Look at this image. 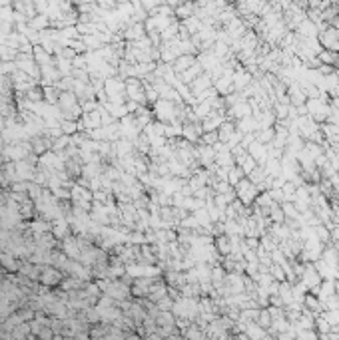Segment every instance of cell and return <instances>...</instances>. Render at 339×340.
Wrapping results in <instances>:
<instances>
[{"label": "cell", "mask_w": 339, "mask_h": 340, "mask_svg": "<svg viewBox=\"0 0 339 340\" xmlns=\"http://www.w3.org/2000/svg\"><path fill=\"white\" fill-rule=\"evenodd\" d=\"M16 56H18V52L12 50L10 46H6V44L0 46V62H14Z\"/></svg>", "instance_id": "cell-39"}, {"label": "cell", "mask_w": 339, "mask_h": 340, "mask_svg": "<svg viewBox=\"0 0 339 340\" xmlns=\"http://www.w3.org/2000/svg\"><path fill=\"white\" fill-rule=\"evenodd\" d=\"M174 16L178 22H184L192 16H196V4L194 2H178L176 10H174Z\"/></svg>", "instance_id": "cell-13"}, {"label": "cell", "mask_w": 339, "mask_h": 340, "mask_svg": "<svg viewBox=\"0 0 339 340\" xmlns=\"http://www.w3.org/2000/svg\"><path fill=\"white\" fill-rule=\"evenodd\" d=\"M313 267H315V271H317V275L323 279V281H331V279H335V271L327 265V262L323 261V259H319V261L313 262Z\"/></svg>", "instance_id": "cell-26"}, {"label": "cell", "mask_w": 339, "mask_h": 340, "mask_svg": "<svg viewBox=\"0 0 339 340\" xmlns=\"http://www.w3.org/2000/svg\"><path fill=\"white\" fill-rule=\"evenodd\" d=\"M216 165H218V167H224V169H231V167H235L233 156H231V152L227 149L226 145H224L222 149H218V152H216Z\"/></svg>", "instance_id": "cell-19"}, {"label": "cell", "mask_w": 339, "mask_h": 340, "mask_svg": "<svg viewBox=\"0 0 339 340\" xmlns=\"http://www.w3.org/2000/svg\"><path fill=\"white\" fill-rule=\"evenodd\" d=\"M204 135V130H201V122H194V124H184L182 126V137L194 145H198L199 139Z\"/></svg>", "instance_id": "cell-10"}, {"label": "cell", "mask_w": 339, "mask_h": 340, "mask_svg": "<svg viewBox=\"0 0 339 340\" xmlns=\"http://www.w3.org/2000/svg\"><path fill=\"white\" fill-rule=\"evenodd\" d=\"M246 336L250 340H265L267 338V330H263L259 324L255 322H250L248 328H246Z\"/></svg>", "instance_id": "cell-30"}, {"label": "cell", "mask_w": 339, "mask_h": 340, "mask_svg": "<svg viewBox=\"0 0 339 340\" xmlns=\"http://www.w3.org/2000/svg\"><path fill=\"white\" fill-rule=\"evenodd\" d=\"M235 122H229V120H226L224 124H222V128L218 130V139H220V143H224L226 145L227 141L233 137V133H235Z\"/></svg>", "instance_id": "cell-25"}, {"label": "cell", "mask_w": 339, "mask_h": 340, "mask_svg": "<svg viewBox=\"0 0 339 340\" xmlns=\"http://www.w3.org/2000/svg\"><path fill=\"white\" fill-rule=\"evenodd\" d=\"M201 74H204V72H201V66H199V64H194L190 70H186V72H184L182 76H178V78H180V82H182V84L190 86V84H192L194 80H198Z\"/></svg>", "instance_id": "cell-29"}, {"label": "cell", "mask_w": 339, "mask_h": 340, "mask_svg": "<svg viewBox=\"0 0 339 340\" xmlns=\"http://www.w3.org/2000/svg\"><path fill=\"white\" fill-rule=\"evenodd\" d=\"M42 94H44V102H46V104H50V105L58 104L60 92H58L56 86H46V88H42Z\"/></svg>", "instance_id": "cell-34"}, {"label": "cell", "mask_w": 339, "mask_h": 340, "mask_svg": "<svg viewBox=\"0 0 339 340\" xmlns=\"http://www.w3.org/2000/svg\"><path fill=\"white\" fill-rule=\"evenodd\" d=\"M242 179H246V175H244V171L235 165V167H231L229 171H227V183L231 185V187H235V185L240 183Z\"/></svg>", "instance_id": "cell-35"}, {"label": "cell", "mask_w": 339, "mask_h": 340, "mask_svg": "<svg viewBox=\"0 0 339 340\" xmlns=\"http://www.w3.org/2000/svg\"><path fill=\"white\" fill-rule=\"evenodd\" d=\"M265 340H278V336H267Z\"/></svg>", "instance_id": "cell-48"}, {"label": "cell", "mask_w": 339, "mask_h": 340, "mask_svg": "<svg viewBox=\"0 0 339 340\" xmlns=\"http://www.w3.org/2000/svg\"><path fill=\"white\" fill-rule=\"evenodd\" d=\"M32 58H34V62H36L40 68H44V66H52V64H54V56L46 52L42 46H34Z\"/></svg>", "instance_id": "cell-21"}, {"label": "cell", "mask_w": 339, "mask_h": 340, "mask_svg": "<svg viewBox=\"0 0 339 340\" xmlns=\"http://www.w3.org/2000/svg\"><path fill=\"white\" fill-rule=\"evenodd\" d=\"M194 64H198V56H178V60L172 64V68H174V72L178 74V76H182L186 70H190Z\"/></svg>", "instance_id": "cell-16"}, {"label": "cell", "mask_w": 339, "mask_h": 340, "mask_svg": "<svg viewBox=\"0 0 339 340\" xmlns=\"http://www.w3.org/2000/svg\"><path fill=\"white\" fill-rule=\"evenodd\" d=\"M214 247H216V251H218L220 257L231 255V239H229L227 235L216 237V239H214Z\"/></svg>", "instance_id": "cell-24"}, {"label": "cell", "mask_w": 339, "mask_h": 340, "mask_svg": "<svg viewBox=\"0 0 339 340\" xmlns=\"http://www.w3.org/2000/svg\"><path fill=\"white\" fill-rule=\"evenodd\" d=\"M14 167H16V177H18V181H28V183H32L34 173H36V167H38L36 163H32L30 159H24V161H16Z\"/></svg>", "instance_id": "cell-7"}, {"label": "cell", "mask_w": 339, "mask_h": 340, "mask_svg": "<svg viewBox=\"0 0 339 340\" xmlns=\"http://www.w3.org/2000/svg\"><path fill=\"white\" fill-rule=\"evenodd\" d=\"M0 269L6 271L8 275H16L20 269V261L12 253H0Z\"/></svg>", "instance_id": "cell-14"}, {"label": "cell", "mask_w": 339, "mask_h": 340, "mask_svg": "<svg viewBox=\"0 0 339 340\" xmlns=\"http://www.w3.org/2000/svg\"><path fill=\"white\" fill-rule=\"evenodd\" d=\"M244 245L250 249V251H259V239H255V237H252V239H244Z\"/></svg>", "instance_id": "cell-45"}, {"label": "cell", "mask_w": 339, "mask_h": 340, "mask_svg": "<svg viewBox=\"0 0 339 340\" xmlns=\"http://www.w3.org/2000/svg\"><path fill=\"white\" fill-rule=\"evenodd\" d=\"M0 189H10V181H8V177H6L2 167H0Z\"/></svg>", "instance_id": "cell-47"}, {"label": "cell", "mask_w": 339, "mask_h": 340, "mask_svg": "<svg viewBox=\"0 0 339 340\" xmlns=\"http://www.w3.org/2000/svg\"><path fill=\"white\" fill-rule=\"evenodd\" d=\"M269 275L274 277L276 283H283V281H285V271H283L280 265H272V267H269Z\"/></svg>", "instance_id": "cell-43"}, {"label": "cell", "mask_w": 339, "mask_h": 340, "mask_svg": "<svg viewBox=\"0 0 339 340\" xmlns=\"http://www.w3.org/2000/svg\"><path fill=\"white\" fill-rule=\"evenodd\" d=\"M255 324H259L263 330H267V328L272 326V316H269V313H267V309H261V311H259V316H257Z\"/></svg>", "instance_id": "cell-41"}, {"label": "cell", "mask_w": 339, "mask_h": 340, "mask_svg": "<svg viewBox=\"0 0 339 340\" xmlns=\"http://www.w3.org/2000/svg\"><path fill=\"white\" fill-rule=\"evenodd\" d=\"M180 340H186V338H180Z\"/></svg>", "instance_id": "cell-49"}, {"label": "cell", "mask_w": 339, "mask_h": 340, "mask_svg": "<svg viewBox=\"0 0 339 340\" xmlns=\"http://www.w3.org/2000/svg\"><path fill=\"white\" fill-rule=\"evenodd\" d=\"M2 156L6 161H24L32 156V147H30V141H16V143H6L4 149H2Z\"/></svg>", "instance_id": "cell-1"}, {"label": "cell", "mask_w": 339, "mask_h": 340, "mask_svg": "<svg viewBox=\"0 0 339 340\" xmlns=\"http://www.w3.org/2000/svg\"><path fill=\"white\" fill-rule=\"evenodd\" d=\"M56 105H58V109H60V111H64V109H72V107L80 105V102H78V98H76V94H74V92H60Z\"/></svg>", "instance_id": "cell-17"}, {"label": "cell", "mask_w": 339, "mask_h": 340, "mask_svg": "<svg viewBox=\"0 0 339 340\" xmlns=\"http://www.w3.org/2000/svg\"><path fill=\"white\" fill-rule=\"evenodd\" d=\"M233 189H235V199H238V201H242L246 207H252V205H254V201L257 199V195L261 193V191H259V189H257V187H255V185L252 183L248 177H246V179H242V181L235 185Z\"/></svg>", "instance_id": "cell-2"}, {"label": "cell", "mask_w": 339, "mask_h": 340, "mask_svg": "<svg viewBox=\"0 0 339 340\" xmlns=\"http://www.w3.org/2000/svg\"><path fill=\"white\" fill-rule=\"evenodd\" d=\"M267 177H269V175L265 173V169H263L261 165H257L254 171L248 175V179H250V181H252V183H254L257 189H261V185L265 183V179H267Z\"/></svg>", "instance_id": "cell-31"}, {"label": "cell", "mask_w": 339, "mask_h": 340, "mask_svg": "<svg viewBox=\"0 0 339 340\" xmlns=\"http://www.w3.org/2000/svg\"><path fill=\"white\" fill-rule=\"evenodd\" d=\"M282 211L285 215V221H297L299 219V211L293 203H282Z\"/></svg>", "instance_id": "cell-36"}, {"label": "cell", "mask_w": 339, "mask_h": 340, "mask_svg": "<svg viewBox=\"0 0 339 340\" xmlns=\"http://www.w3.org/2000/svg\"><path fill=\"white\" fill-rule=\"evenodd\" d=\"M196 152H198V163L201 169H212L216 165V152L214 147H208V145H196Z\"/></svg>", "instance_id": "cell-9"}, {"label": "cell", "mask_w": 339, "mask_h": 340, "mask_svg": "<svg viewBox=\"0 0 339 340\" xmlns=\"http://www.w3.org/2000/svg\"><path fill=\"white\" fill-rule=\"evenodd\" d=\"M60 251L70 259V261H80V255H82V247L78 243V239L74 235L66 237L62 243H60Z\"/></svg>", "instance_id": "cell-5"}, {"label": "cell", "mask_w": 339, "mask_h": 340, "mask_svg": "<svg viewBox=\"0 0 339 340\" xmlns=\"http://www.w3.org/2000/svg\"><path fill=\"white\" fill-rule=\"evenodd\" d=\"M28 28L34 30V32H44V30L50 28V20L44 14H36L32 20H28Z\"/></svg>", "instance_id": "cell-28"}, {"label": "cell", "mask_w": 339, "mask_h": 340, "mask_svg": "<svg viewBox=\"0 0 339 340\" xmlns=\"http://www.w3.org/2000/svg\"><path fill=\"white\" fill-rule=\"evenodd\" d=\"M267 193H269V197H272V201H274V203H280V205L283 203V191L282 189H269Z\"/></svg>", "instance_id": "cell-44"}, {"label": "cell", "mask_w": 339, "mask_h": 340, "mask_svg": "<svg viewBox=\"0 0 339 340\" xmlns=\"http://www.w3.org/2000/svg\"><path fill=\"white\" fill-rule=\"evenodd\" d=\"M238 167H240V169H242V171H244V175H246V177H248V175H250V173H252V171H254L255 167H257V163H255V159L254 157H246V159H244V161H242V165H238Z\"/></svg>", "instance_id": "cell-42"}, {"label": "cell", "mask_w": 339, "mask_h": 340, "mask_svg": "<svg viewBox=\"0 0 339 340\" xmlns=\"http://www.w3.org/2000/svg\"><path fill=\"white\" fill-rule=\"evenodd\" d=\"M216 143H220L218 139V131H210V133H204L201 139H199V145H208V147H214Z\"/></svg>", "instance_id": "cell-40"}, {"label": "cell", "mask_w": 339, "mask_h": 340, "mask_svg": "<svg viewBox=\"0 0 339 340\" xmlns=\"http://www.w3.org/2000/svg\"><path fill=\"white\" fill-rule=\"evenodd\" d=\"M313 235H315V239H317L319 243H323V245H329V243H331V231H329L325 225L313 227Z\"/></svg>", "instance_id": "cell-32"}, {"label": "cell", "mask_w": 339, "mask_h": 340, "mask_svg": "<svg viewBox=\"0 0 339 340\" xmlns=\"http://www.w3.org/2000/svg\"><path fill=\"white\" fill-rule=\"evenodd\" d=\"M287 100H289V105H293V107H303L308 104V98H306V94H303V90L297 82L287 88Z\"/></svg>", "instance_id": "cell-11"}, {"label": "cell", "mask_w": 339, "mask_h": 340, "mask_svg": "<svg viewBox=\"0 0 339 340\" xmlns=\"http://www.w3.org/2000/svg\"><path fill=\"white\" fill-rule=\"evenodd\" d=\"M210 88H214V82H212V76L210 74H201L198 80H194L192 84H190V92H192V96L196 98L199 94H204V92H208Z\"/></svg>", "instance_id": "cell-12"}, {"label": "cell", "mask_w": 339, "mask_h": 340, "mask_svg": "<svg viewBox=\"0 0 339 340\" xmlns=\"http://www.w3.org/2000/svg\"><path fill=\"white\" fill-rule=\"evenodd\" d=\"M62 279H64V275H62V271H58L56 267H44L42 269V275H40V285L46 288H52V287H58L60 283H62Z\"/></svg>", "instance_id": "cell-6"}, {"label": "cell", "mask_w": 339, "mask_h": 340, "mask_svg": "<svg viewBox=\"0 0 339 340\" xmlns=\"http://www.w3.org/2000/svg\"><path fill=\"white\" fill-rule=\"evenodd\" d=\"M158 279H160V277H158ZM158 279H148V277H144V279H134V283H132V287H130V294L136 296L138 300L148 298V296L152 294L154 287H156Z\"/></svg>", "instance_id": "cell-4"}, {"label": "cell", "mask_w": 339, "mask_h": 340, "mask_svg": "<svg viewBox=\"0 0 339 340\" xmlns=\"http://www.w3.org/2000/svg\"><path fill=\"white\" fill-rule=\"evenodd\" d=\"M227 111H212L204 122H201V130L204 133H210V131H218L222 128V124L227 120L226 116Z\"/></svg>", "instance_id": "cell-8"}, {"label": "cell", "mask_w": 339, "mask_h": 340, "mask_svg": "<svg viewBox=\"0 0 339 340\" xmlns=\"http://www.w3.org/2000/svg\"><path fill=\"white\" fill-rule=\"evenodd\" d=\"M329 185H331V189L335 191V195H339V171L329 177Z\"/></svg>", "instance_id": "cell-46"}, {"label": "cell", "mask_w": 339, "mask_h": 340, "mask_svg": "<svg viewBox=\"0 0 339 340\" xmlns=\"http://www.w3.org/2000/svg\"><path fill=\"white\" fill-rule=\"evenodd\" d=\"M317 42L323 50H331L339 54V30L335 26H327L317 34Z\"/></svg>", "instance_id": "cell-3"}, {"label": "cell", "mask_w": 339, "mask_h": 340, "mask_svg": "<svg viewBox=\"0 0 339 340\" xmlns=\"http://www.w3.org/2000/svg\"><path fill=\"white\" fill-rule=\"evenodd\" d=\"M28 229L34 235H44V233H52V223L44 221L42 217H34L32 221H28Z\"/></svg>", "instance_id": "cell-20"}, {"label": "cell", "mask_w": 339, "mask_h": 340, "mask_svg": "<svg viewBox=\"0 0 339 340\" xmlns=\"http://www.w3.org/2000/svg\"><path fill=\"white\" fill-rule=\"evenodd\" d=\"M274 137H276V130H274V128L255 131V141H259L261 145H269V143L274 141Z\"/></svg>", "instance_id": "cell-33"}, {"label": "cell", "mask_w": 339, "mask_h": 340, "mask_svg": "<svg viewBox=\"0 0 339 340\" xmlns=\"http://www.w3.org/2000/svg\"><path fill=\"white\" fill-rule=\"evenodd\" d=\"M297 36H301V38H317V34H319V30H317V24H313L311 20H303L299 26L293 30Z\"/></svg>", "instance_id": "cell-23"}, {"label": "cell", "mask_w": 339, "mask_h": 340, "mask_svg": "<svg viewBox=\"0 0 339 340\" xmlns=\"http://www.w3.org/2000/svg\"><path fill=\"white\" fill-rule=\"evenodd\" d=\"M70 143H72V141H70V137H68V135H60L58 139L52 141V149H50V152H54V154H62V152H64Z\"/></svg>", "instance_id": "cell-37"}, {"label": "cell", "mask_w": 339, "mask_h": 340, "mask_svg": "<svg viewBox=\"0 0 339 340\" xmlns=\"http://www.w3.org/2000/svg\"><path fill=\"white\" fill-rule=\"evenodd\" d=\"M235 130L240 131L242 135H246V133H255V131H257V124H255L254 116H250V118H244V120L235 122Z\"/></svg>", "instance_id": "cell-27"}, {"label": "cell", "mask_w": 339, "mask_h": 340, "mask_svg": "<svg viewBox=\"0 0 339 340\" xmlns=\"http://www.w3.org/2000/svg\"><path fill=\"white\" fill-rule=\"evenodd\" d=\"M303 309L306 311H310L313 316H319V314L325 313V309H323V305H321V300L317 298V296H313V294H306V298H303Z\"/></svg>", "instance_id": "cell-22"}, {"label": "cell", "mask_w": 339, "mask_h": 340, "mask_svg": "<svg viewBox=\"0 0 339 340\" xmlns=\"http://www.w3.org/2000/svg\"><path fill=\"white\" fill-rule=\"evenodd\" d=\"M60 130H62L64 135L72 137V135L78 133V122H66V120H62V122H60Z\"/></svg>", "instance_id": "cell-38"}, {"label": "cell", "mask_w": 339, "mask_h": 340, "mask_svg": "<svg viewBox=\"0 0 339 340\" xmlns=\"http://www.w3.org/2000/svg\"><path fill=\"white\" fill-rule=\"evenodd\" d=\"M114 154H116V159L118 157H128V156H134V143L130 139H124L120 137L116 143H114Z\"/></svg>", "instance_id": "cell-18"}, {"label": "cell", "mask_w": 339, "mask_h": 340, "mask_svg": "<svg viewBox=\"0 0 339 340\" xmlns=\"http://www.w3.org/2000/svg\"><path fill=\"white\" fill-rule=\"evenodd\" d=\"M72 235V229H70V223L66 219H58L52 223V237L56 239L58 243H62L66 237Z\"/></svg>", "instance_id": "cell-15"}, {"label": "cell", "mask_w": 339, "mask_h": 340, "mask_svg": "<svg viewBox=\"0 0 339 340\" xmlns=\"http://www.w3.org/2000/svg\"><path fill=\"white\" fill-rule=\"evenodd\" d=\"M0 340H2V338H0Z\"/></svg>", "instance_id": "cell-50"}]
</instances>
